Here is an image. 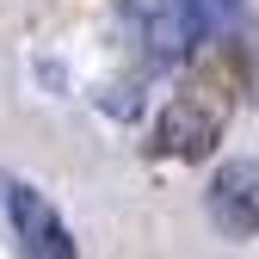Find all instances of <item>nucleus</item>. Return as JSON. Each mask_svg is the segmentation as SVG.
<instances>
[{
  "instance_id": "7ed1b4c3",
  "label": "nucleus",
  "mask_w": 259,
  "mask_h": 259,
  "mask_svg": "<svg viewBox=\"0 0 259 259\" xmlns=\"http://www.w3.org/2000/svg\"><path fill=\"white\" fill-rule=\"evenodd\" d=\"M210 222L222 235H259V160H229L210 179Z\"/></svg>"
},
{
  "instance_id": "f03ea898",
  "label": "nucleus",
  "mask_w": 259,
  "mask_h": 259,
  "mask_svg": "<svg viewBox=\"0 0 259 259\" xmlns=\"http://www.w3.org/2000/svg\"><path fill=\"white\" fill-rule=\"evenodd\" d=\"M7 210H13V229H19V241H25V259H80L68 222L56 216V204L44 198V191L13 185V191H7Z\"/></svg>"
},
{
  "instance_id": "20e7f679",
  "label": "nucleus",
  "mask_w": 259,
  "mask_h": 259,
  "mask_svg": "<svg viewBox=\"0 0 259 259\" xmlns=\"http://www.w3.org/2000/svg\"><path fill=\"white\" fill-rule=\"evenodd\" d=\"M204 25H210L204 0H154L148 19H142V44L154 62H179L204 44Z\"/></svg>"
},
{
  "instance_id": "f257e3e1",
  "label": "nucleus",
  "mask_w": 259,
  "mask_h": 259,
  "mask_svg": "<svg viewBox=\"0 0 259 259\" xmlns=\"http://www.w3.org/2000/svg\"><path fill=\"white\" fill-rule=\"evenodd\" d=\"M235 111V80L229 74H198L185 93H173V105L154 117V154L167 160H204Z\"/></svg>"
}]
</instances>
